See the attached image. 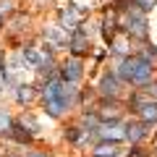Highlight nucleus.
<instances>
[{"instance_id":"obj_1","label":"nucleus","mask_w":157,"mask_h":157,"mask_svg":"<svg viewBox=\"0 0 157 157\" xmlns=\"http://www.w3.org/2000/svg\"><path fill=\"white\" fill-rule=\"evenodd\" d=\"M42 100H45V107L50 115H63V113L68 110L66 105V97H63V78H50L45 84V89H42Z\"/></svg>"},{"instance_id":"obj_2","label":"nucleus","mask_w":157,"mask_h":157,"mask_svg":"<svg viewBox=\"0 0 157 157\" xmlns=\"http://www.w3.org/2000/svg\"><path fill=\"white\" fill-rule=\"evenodd\" d=\"M126 32L134 34V37H147V18L141 8H128V16H126Z\"/></svg>"},{"instance_id":"obj_3","label":"nucleus","mask_w":157,"mask_h":157,"mask_svg":"<svg viewBox=\"0 0 157 157\" xmlns=\"http://www.w3.org/2000/svg\"><path fill=\"white\" fill-rule=\"evenodd\" d=\"M60 78L66 81V84H76L78 78H81V60L78 58H68V60L60 63Z\"/></svg>"},{"instance_id":"obj_4","label":"nucleus","mask_w":157,"mask_h":157,"mask_svg":"<svg viewBox=\"0 0 157 157\" xmlns=\"http://www.w3.org/2000/svg\"><path fill=\"white\" fill-rule=\"evenodd\" d=\"M81 8H76V6H68V8H63L60 11V26H63V32H78V21H81Z\"/></svg>"},{"instance_id":"obj_5","label":"nucleus","mask_w":157,"mask_h":157,"mask_svg":"<svg viewBox=\"0 0 157 157\" xmlns=\"http://www.w3.org/2000/svg\"><path fill=\"white\" fill-rule=\"evenodd\" d=\"M97 134H100L105 141H110V139H113V144H115V141L126 139V126H121L118 121H113V123H100Z\"/></svg>"},{"instance_id":"obj_6","label":"nucleus","mask_w":157,"mask_h":157,"mask_svg":"<svg viewBox=\"0 0 157 157\" xmlns=\"http://www.w3.org/2000/svg\"><path fill=\"white\" fill-rule=\"evenodd\" d=\"M100 94L105 97V100H115L118 94H121V78L115 76V73H105L102 76V81H100Z\"/></svg>"},{"instance_id":"obj_7","label":"nucleus","mask_w":157,"mask_h":157,"mask_svg":"<svg viewBox=\"0 0 157 157\" xmlns=\"http://www.w3.org/2000/svg\"><path fill=\"white\" fill-rule=\"evenodd\" d=\"M152 73H155L152 63L144 60V58H139V60H136V68H134V78H131V84L147 86V84H149V78H152Z\"/></svg>"},{"instance_id":"obj_8","label":"nucleus","mask_w":157,"mask_h":157,"mask_svg":"<svg viewBox=\"0 0 157 157\" xmlns=\"http://www.w3.org/2000/svg\"><path fill=\"white\" fill-rule=\"evenodd\" d=\"M21 58H24L26 63H32L34 68H39V71H45V68H50V55H45V52L34 50V47H24Z\"/></svg>"},{"instance_id":"obj_9","label":"nucleus","mask_w":157,"mask_h":157,"mask_svg":"<svg viewBox=\"0 0 157 157\" xmlns=\"http://www.w3.org/2000/svg\"><path fill=\"white\" fill-rule=\"evenodd\" d=\"M68 47H71V55H73V58H78L81 52L89 50V39H86V32H84V29L73 32V37L68 39Z\"/></svg>"},{"instance_id":"obj_10","label":"nucleus","mask_w":157,"mask_h":157,"mask_svg":"<svg viewBox=\"0 0 157 157\" xmlns=\"http://www.w3.org/2000/svg\"><path fill=\"white\" fill-rule=\"evenodd\" d=\"M136 60H139V55H126L123 60H121V66H118V73L115 76L121 78V81H128L131 84V78H134V68H136Z\"/></svg>"},{"instance_id":"obj_11","label":"nucleus","mask_w":157,"mask_h":157,"mask_svg":"<svg viewBox=\"0 0 157 157\" xmlns=\"http://www.w3.org/2000/svg\"><path fill=\"white\" fill-rule=\"evenodd\" d=\"M136 115H139L141 123H152V121H157V102H155V100L144 102V105L136 110Z\"/></svg>"},{"instance_id":"obj_12","label":"nucleus","mask_w":157,"mask_h":157,"mask_svg":"<svg viewBox=\"0 0 157 157\" xmlns=\"http://www.w3.org/2000/svg\"><path fill=\"white\" fill-rule=\"evenodd\" d=\"M94 157H118L121 155V149H118V144H107V141H102V144H97L94 147V152H92Z\"/></svg>"},{"instance_id":"obj_13","label":"nucleus","mask_w":157,"mask_h":157,"mask_svg":"<svg viewBox=\"0 0 157 157\" xmlns=\"http://www.w3.org/2000/svg\"><path fill=\"white\" fill-rule=\"evenodd\" d=\"M147 123H128L126 126V139H131V141H141L144 139V134H147Z\"/></svg>"},{"instance_id":"obj_14","label":"nucleus","mask_w":157,"mask_h":157,"mask_svg":"<svg viewBox=\"0 0 157 157\" xmlns=\"http://www.w3.org/2000/svg\"><path fill=\"white\" fill-rule=\"evenodd\" d=\"M58 29H60V24H58V26H52V29H47V32H45V37L50 39V42H52L55 47H60V45H66V42H68V37H63V34L58 32Z\"/></svg>"},{"instance_id":"obj_15","label":"nucleus","mask_w":157,"mask_h":157,"mask_svg":"<svg viewBox=\"0 0 157 157\" xmlns=\"http://www.w3.org/2000/svg\"><path fill=\"white\" fill-rule=\"evenodd\" d=\"M11 136H13L16 141H21V144H26V141L32 139V134H29V131L24 128L21 123H13V128H11Z\"/></svg>"},{"instance_id":"obj_16","label":"nucleus","mask_w":157,"mask_h":157,"mask_svg":"<svg viewBox=\"0 0 157 157\" xmlns=\"http://www.w3.org/2000/svg\"><path fill=\"white\" fill-rule=\"evenodd\" d=\"M11 128H13L11 115H8L6 110H0V134H11Z\"/></svg>"},{"instance_id":"obj_17","label":"nucleus","mask_w":157,"mask_h":157,"mask_svg":"<svg viewBox=\"0 0 157 157\" xmlns=\"http://www.w3.org/2000/svg\"><path fill=\"white\" fill-rule=\"evenodd\" d=\"M102 24H105V26H102L105 37H107V39H113V32H115V16H113V13H107V16H105V21H102Z\"/></svg>"},{"instance_id":"obj_18","label":"nucleus","mask_w":157,"mask_h":157,"mask_svg":"<svg viewBox=\"0 0 157 157\" xmlns=\"http://www.w3.org/2000/svg\"><path fill=\"white\" fill-rule=\"evenodd\" d=\"M34 97V89L32 86H16V100L18 102H29Z\"/></svg>"},{"instance_id":"obj_19","label":"nucleus","mask_w":157,"mask_h":157,"mask_svg":"<svg viewBox=\"0 0 157 157\" xmlns=\"http://www.w3.org/2000/svg\"><path fill=\"white\" fill-rule=\"evenodd\" d=\"M155 3H157V0H134V6H139L141 11H149V8L155 6Z\"/></svg>"},{"instance_id":"obj_20","label":"nucleus","mask_w":157,"mask_h":157,"mask_svg":"<svg viewBox=\"0 0 157 157\" xmlns=\"http://www.w3.org/2000/svg\"><path fill=\"white\" fill-rule=\"evenodd\" d=\"M144 92H147L149 97H155V102H157V84H147V86H144Z\"/></svg>"},{"instance_id":"obj_21","label":"nucleus","mask_w":157,"mask_h":157,"mask_svg":"<svg viewBox=\"0 0 157 157\" xmlns=\"http://www.w3.org/2000/svg\"><path fill=\"white\" fill-rule=\"evenodd\" d=\"M24 157H47L45 152H29V155H24Z\"/></svg>"},{"instance_id":"obj_22","label":"nucleus","mask_w":157,"mask_h":157,"mask_svg":"<svg viewBox=\"0 0 157 157\" xmlns=\"http://www.w3.org/2000/svg\"><path fill=\"white\" fill-rule=\"evenodd\" d=\"M8 157H16V155H8Z\"/></svg>"}]
</instances>
